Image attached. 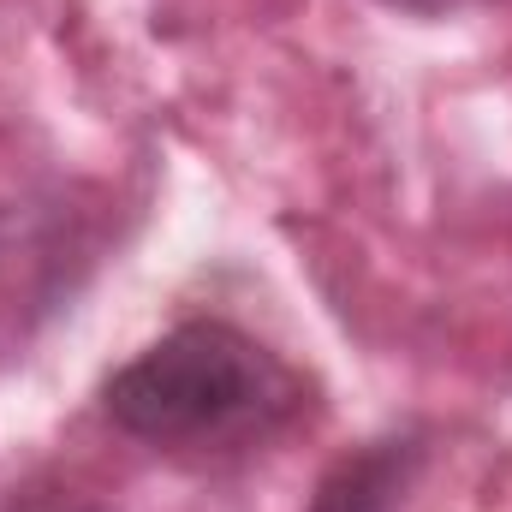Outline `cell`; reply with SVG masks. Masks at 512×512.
<instances>
[{
	"label": "cell",
	"mask_w": 512,
	"mask_h": 512,
	"mask_svg": "<svg viewBox=\"0 0 512 512\" xmlns=\"http://www.w3.org/2000/svg\"><path fill=\"white\" fill-rule=\"evenodd\" d=\"M102 417L185 465H239L316 417V382L227 316H191L102 382Z\"/></svg>",
	"instance_id": "cell-1"
},
{
	"label": "cell",
	"mask_w": 512,
	"mask_h": 512,
	"mask_svg": "<svg viewBox=\"0 0 512 512\" xmlns=\"http://www.w3.org/2000/svg\"><path fill=\"white\" fill-rule=\"evenodd\" d=\"M423 471H429V435L423 429H387L358 441L352 453H340L310 507L304 512H411L417 489H423Z\"/></svg>",
	"instance_id": "cell-2"
},
{
	"label": "cell",
	"mask_w": 512,
	"mask_h": 512,
	"mask_svg": "<svg viewBox=\"0 0 512 512\" xmlns=\"http://www.w3.org/2000/svg\"><path fill=\"white\" fill-rule=\"evenodd\" d=\"M405 18H459V12H477V6H495V0H382Z\"/></svg>",
	"instance_id": "cell-3"
},
{
	"label": "cell",
	"mask_w": 512,
	"mask_h": 512,
	"mask_svg": "<svg viewBox=\"0 0 512 512\" xmlns=\"http://www.w3.org/2000/svg\"><path fill=\"white\" fill-rule=\"evenodd\" d=\"M6 512H96V507H90V501H72V495L54 489V495H12Z\"/></svg>",
	"instance_id": "cell-4"
}]
</instances>
